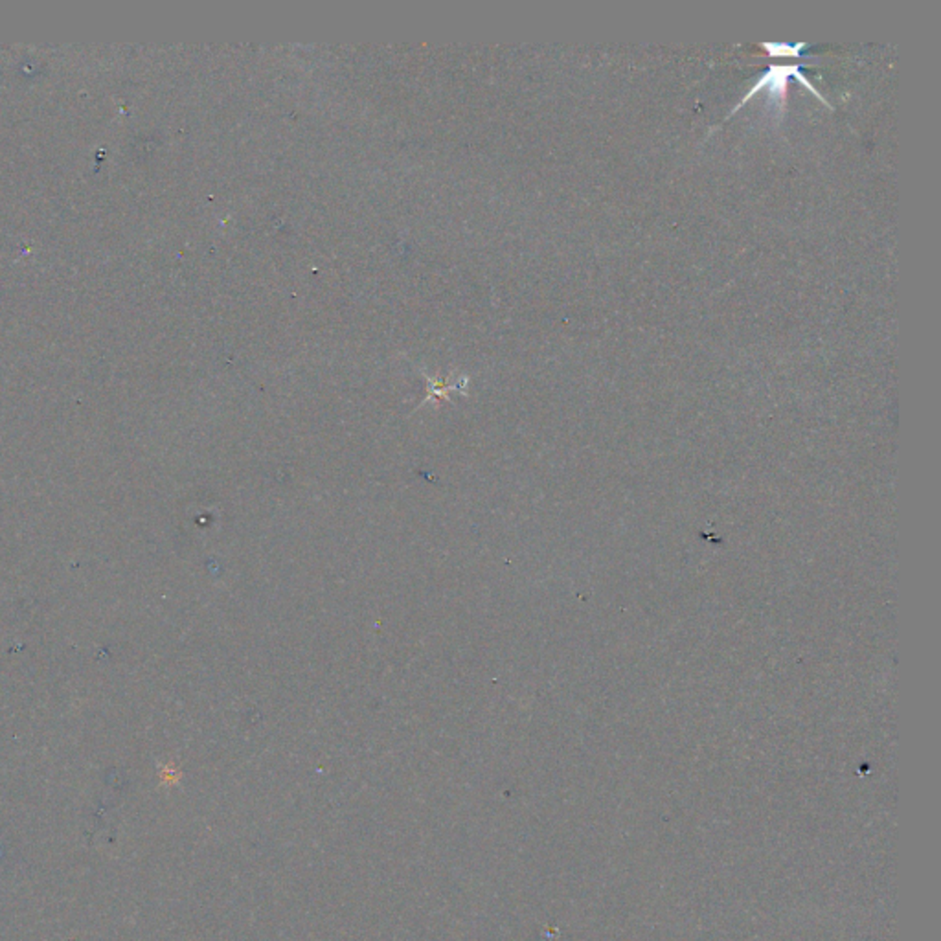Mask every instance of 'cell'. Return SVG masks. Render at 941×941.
<instances>
[{
    "instance_id": "cell-1",
    "label": "cell",
    "mask_w": 941,
    "mask_h": 941,
    "mask_svg": "<svg viewBox=\"0 0 941 941\" xmlns=\"http://www.w3.org/2000/svg\"><path fill=\"white\" fill-rule=\"evenodd\" d=\"M789 77H796L798 82H800L805 89L811 91V92H813L817 98H820L827 107H831V105L827 103V100L824 98V94H820V92L811 85L809 79L801 74V70H800L798 65H784V67H778V65H776V67H770L769 72L762 76V79H760V82L754 85V89H750V91H748V94L741 100V103L736 107V109H734L730 115H734L736 111H739L741 107H743L752 96H756V94H758L760 91H763V89H769L772 94L784 96V94H785V89H787V79H789Z\"/></svg>"
},
{
    "instance_id": "cell-2",
    "label": "cell",
    "mask_w": 941,
    "mask_h": 941,
    "mask_svg": "<svg viewBox=\"0 0 941 941\" xmlns=\"http://www.w3.org/2000/svg\"><path fill=\"white\" fill-rule=\"evenodd\" d=\"M808 46L805 43L787 44V43H762V48L769 52L772 58H798L800 52Z\"/></svg>"
}]
</instances>
